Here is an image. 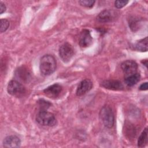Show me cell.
<instances>
[{"label":"cell","mask_w":148,"mask_h":148,"mask_svg":"<svg viewBox=\"0 0 148 148\" xmlns=\"http://www.w3.org/2000/svg\"><path fill=\"white\" fill-rule=\"evenodd\" d=\"M56 60L52 55L46 54L41 58L39 68L40 73L43 76H49L52 74L56 71Z\"/></svg>","instance_id":"6da1fadb"},{"label":"cell","mask_w":148,"mask_h":148,"mask_svg":"<svg viewBox=\"0 0 148 148\" xmlns=\"http://www.w3.org/2000/svg\"><path fill=\"white\" fill-rule=\"evenodd\" d=\"M99 118L106 127L110 128L114 125V114L109 106H104L102 108L99 112Z\"/></svg>","instance_id":"7a4b0ae2"},{"label":"cell","mask_w":148,"mask_h":148,"mask_svg":"<svg viewBox=\"0 0 148 148\" xmlns=\"http://www.w3.org/2000/svg\"><path fill=\"white\" fill-rule=\"evenodd\" d=\"M36 122L44 126H53L56 123L54 115L46 110H40L36 116Z\"/></svg>","instance_id":"3957f363"},{"label":"cell","mask_w":148,"mask_h":148,"mask_svg":"<svg viewBox=\"0 0 148 148\" xmlns=\"http://www.w3.org/2000/svg\"><path fill=\"white\" fill-rule=\"evenodd\" d=\"M7 90L9 94L16 97H21L25 93V89L23 85L15 80L9 82Z\"/></svg>","instance_id":"277c9868"},{"label":"cell","mask_w":148,"mask_h":148,"mask_svg":"<svg viewBox=\"0 0 148 148\" xmlns=\"http://www.w3.org/2000/svg\"><path fill=\"white\" fill-rule=\"evenodd\" d=\"M73 55V49L71 44L65 42L59 48V56L64 62H69Z\"/></svg>","instance_id":"5b68a950"},{"label":"cell","mask_w":148,"mask_h":148,"mask_svg":"<svg viewBox=\"0 0 148 148\" xmlns=\"http://www.w3.org/2000/svg\"><path fill=\"white\" fill-rule=\"evenodd\" d=\"M117 16L118 13L116 11L112 9H105L99 13L97 19L101 23H108L114 20Z\"/></svg>","instance_id":"8992f818"},{"label":"cell","mask_w":148,"mask_h":148,"mask_svg":"<svg viewBox=\"0 0 148 148\" xmlns=\"http://www.w3.org/2000/svg\"><path fill=\"white\" fill-rule=\"evenodd\" d=\"M121 68L126 77L137 72L138 64L133 60H126L121 63Z\"/></svg>","instance_id":"52a82bcc"},{"label":"cell","mask_w":148,"mask_h":148,"mask_svg":"<svg viewBox=\"0 0 148 148\" xmlns=\"http://www.w3.org/2000/svg\"><path fill=\"white\" fill-rule=\"evenodd\" d=\"M92 43V38L90 31L87 29H83L79 38V44L81 47L85 48L90 46Z\"/></svg>","instance_id":"ba28073f"},{"label":"cell","mask_w":148,"mask_h":148,"mask_svg":"<svg viewBox=\"0 0 148 148\" xmlns=\"http://www.w3.org/2000/svg\"><path fill=\"white\" fill-rule=\"evenodd\" d=\"M62 90V86L58 83H55L45 88L43 92L49 98H56L60 95Z\"/></svg>","instance_id":"9c48e42d"},{"label":"cell","mask_w":148,"mask_h":148,"mask_svg":"<svg viewBox=\"0 0 148 148\" xmlns=\"http://www.w3.org/2000/svg\"><path fill=\"white\" fill-rule=\"evenodd\" d=\"M92 87V82L88 79H86L81 81L76 89V94L77 96H82L88 92Z\"/></svg>","instance_id":"30bf717a"},{"label":"cell","mask_w":148,"mask_h":148,"mask_svg":"<svg viewBox=\"0 0 148 148\" xmlns=\"http://www.w3.org/2000/svg\"><path fill=\"white\" fill-rule=\"evenodd\" d=\"M101 86L106 89L114 91H120L124 89L123 84L120 81L117 80H104L101 83Z\"/></svg>","instance_id":"8fae6325"},{"label":"cell","mask_w":148,"mask_h":148,"mask_svg":"<svg viewBox=\"0 0 148 148\" xmlns=\"http://www.w3.org/2000/svg\"><path fill=\"white\" fill-rule=\"evenodd\" d=\"M20 138L16 135L8 136L3 141V145L5 147H20Z\"/></svg>","instance_id":"7c38bea8"},{"label":"cell","mask_w":148,"mask_h":148,"mask_svg":"<svg viewBox=\"0 0 148 148\" xmlns=\"http://www.w3.org/2000/svg\"><path fill=\"white\" fill-rule=\"evenodd\" d=\"M140 78V74L136 72L134 74L126 76L125 78V83L128 86H133L139 81Z\"/></svg>","instance_id":"4fadbf2b"},{"label":"cell","mask_w":148,"mask_h":148,"mask_svg":"<svg viewBox=\"0 0 148 148\" xmlns=\"http://www.w3.org/2000/svg\"><path fill=\"white\" fill-rule=\"evenodd\" d=\"M147 128H145L138 140V146L139 147H145L147 143Z\"/></svg>","instance_id":"5bb4252c"},{"label":"cell","mask_w":148,"mask_h":148,"mask_svg":"<svg viewBox=\"0 0 148 148\" xmlns=\"http://www.w3.org/2000/svg\"><path fill=\"white\" fill-rule=\"evenodd\" d=\"M135 48L136 50L140 51H147V38L146 37L141 40H138L135 45Z\"/></svg>","instance_id":"9a60e30c"},{"label":"cell","mask_w":148,"mask_h":148,"mask_svg":"<svg viewBox=\"0 0 148 148\" xmlns=\"http://www.w3.org/2000/svg\"><path fill=\"white\" fill-rule=\"evenodd\" d=\"M124 125H125V127L124 130L125 135H127L130 138L135 137V135H136L135 129V127L132 125V124H125Z\"/></svg>","instance_id":"2e32d148"},{"label":"cell","mask_w":148,"mask_h":148,"mask_svg":"<svg viewBox=\"0 0 148 148\" xmlns=\"http://www.w3.org/2000/svg\"><path fill=\"white\" fill-rule=\"evenodd\" d=\"M79 3L81 6L86 7V8H92L94 3H95V1L93 0H81L79 1Z\"/></svg>","instance_id":"e0dca14e"},{"label":"cell","mask_w":148,"mask_h":148,"mask_svg":"<svg viewBox=\"0 0 148 148\" xmlns=\"http://www.w3.org/2000/svg\"><path fill=\"white\" fill-rule=\"evenodd\" d=\"M9 27V22L6 19H1V32H3L6 31Z\"/></svg>","instance_id":"ac0fdd59"},{"label":"cell","mask_w":148,"mask_h":148,"mask_svg":"<svg viewBox=\"0 0 148 148\" xmlns=\"http://www.w3.org/2000/svg\"><path fill=\"white\" fill-rule=\"evenodd\" d=\"M16 75H17L18 77L19 76L21 79H27V77H28L29 73H28V71H25L24 69L20 68L17 71Z\"/></svg>","instance_id":"d6986e66"},{"label":"cell","mask_w":148,"mask_h":148,"mask_svg":"<svg viewBox=\"0 0 148 148\" xmlns=\"http://www.w3.org/2000/svg\"><path fill=\"white\" fill-rule=\"evenodd\" d=\"M128 3V1L117 0L114 2V6L117 9H121L125 6Z\"/></svg>","instance_id":"ffe728a7"},{"label":"cell","mask_w":148,"mask_h":148,"mask_svg":"<svg viewBox=\"0 0 148 148\" xmlns=\"http://www.w3.org/2000/svg\"><path fill=\"white\" fill-rule=\"evenodd\" d=\"M39 106H40V108L42 109L41 110L47 109L50 105V103L49 102H48L47 101H44V100H40V101H39Z\"/></svg>","instance_id":"44dd1931"},{"label":"cell","mask_w":148,"mask_h":148,"mask_svg":"<svg viewBox=\"0 0 148 148\" xmlns=\"http://www.w3.org/2000/svg\"><path fill=\"white\" fill-rule=\"evenodd\" d=\"M6 9V5L2 2H0V13L2 14L3 12H5Z\"/></svg>","instance_id":"7402d4cb"},{"label":"cell","mask_w":148,"mask_h":148,"mask_svg":"<svg viewBox=\"0 0 148 148\" xmlns=\"http://www.w3.org/2000/svg\"><path fill=\"white\" fill-rule=\"evenodd\" d=\"M139 89L140 90H147V82H145L143 83H142V84H140V86L139 87Z\"/></svg>","instance_id":"603a6c76"},{"label":"cell","mask_w":148,"mask_h":148,"mask_svg":"<svg viewBox=\"0 0 148 148\" xmlns=\"http://www.w3.org/2000/svg\"><path fill=\"white\" fill-rule=\"evenodd\" d=\"M142 62L143 64L144 65H145L146 67H147V60H144L142 61Z\"/></svg>","instance_id":"cb8c5ba5"}]
</instances>
